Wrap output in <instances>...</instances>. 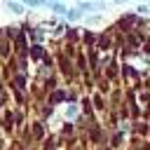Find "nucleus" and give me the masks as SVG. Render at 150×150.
Here are the masks:
<instances>
[{"mask_svg":"<svg viewBox=\"0 0 150 150\" xmlns=\"http://www.w3.org/2000/svg\"><path fill=\"white\" fill-rule=\"evenodd\" d=\"M75 7H77L82 14H98V12L105 9V2H103V0H80Z\"/></svg>","mask_w":150,"mask_h":150,"instance_id":"nucleus-1","label":"nucleus"},{"mask_svg":"<svg viewBox=\"0 0 150 150\" xmlns=\"http://www.w3.org/2000/svg\"><path fill=\"white\" fill-rule=\"evenodd\" d=\"M5 7H7L12 14H23V9H26V5H23L21 0H5Z\"/></svg>","mask_w":150,"mask_h":150,"instance_id":"nucleus-2","label":"nucleus"},{"mask_svg":"<svg viewBox=\"0 0 150 150\" xmlns=\"http://www.w3.org/2000/svg\"><path fill=\"white\" fill-rule=\"evenodd\" d=\"M63 19H66V21H80V19H84V14H82L77 7H68V12H66Z\"/></svg>","mask_w":150,"mask_h":150,"instance_id":"nucleus-3","label":"nucleus"},{"mask_svg":"<svg viewBox=\"0 0 150 150\" xmlns=\"http://www.w3.org/2000/svg\"><path fill=\"white\" fill-rule=\"evenodd\" d=\"M26 7H33V9H38V7H45V0H21Z\"/></svg>","mask_w":150,"mask_h":150,"instance_id":"nucleus-4","label":"nucleus"},{"mask_svg":"<svg viewBox=\"0 0 150 150\" xmlns=\"http://www.w3.org/2000/svg\"><path fill=\"white\" fill-rule=\"evenodd\" d=\"M115 5H124V2H129V0H112Z\"/></svg>","mask_w":150,"mask_h":150,"instance_id":"nucleus-5","label":"nucleus"},{"mask_svg":"<svg viewBox=\"0 0 150 150\" xmlns=\"http://www.w3.org/2000/svg\"><path fill=\"white\" fill-rule=\"evenodd\" d=\"M143 2H150V0H143Z\"/></svg>","mask_w":150,"mask_h":150,"instance_id":"nucleus-6","label":"nucleus"}]
</instances>
